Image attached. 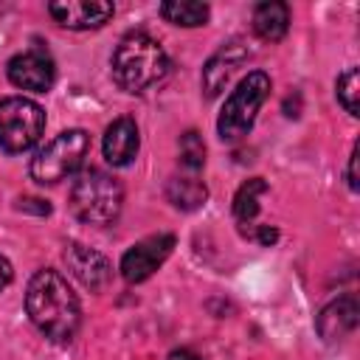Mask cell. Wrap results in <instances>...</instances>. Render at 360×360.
<instances>
[{"mask_svg":"<svg viewBox=\"0 0 360 360\" xmlns=\"http://www.w3.org/2000/svg\"><path fill=\"white\" fill-rule=\"evenodd\" d=\"M25 309L34 326L56 343H68L79 332V298L70 290L68 278L56 270H37L31 276L25 290Z\"/></svg>","mask_w":360,"mask_h":360,"instance_id":"obj_1","label":"cell"},{"mask_svg":"<svg viewBox=\"0 0 360 360\" xmlns=\"http://www.w3.org/2000/svg\"><path fill=\"white\" fill-rule=\"evenodd\" d=\"M169 73V56L158 39L143 31L127 34L112 53V76L127 93H143L163 82Z\"/></svg>","mask_w":360,"mask_h":360,"instance_id":"obj_2","label":"cell"},{"mask_svg":"<svg viewBox=\"0 0 360 360\" xmlns=\"http://www.w3.org/2000/svg\"><path fill=\"white\" fill-rule=\"evenodd\" d=\"M121 202L118 180L101 169H84L70 188V211L90 225H110L121 214Z\"/></svg>","mask_w":360,"mask_h":360,"instance_id":"obj_3","label":"cell"},{"mask_svg":"<svg viewBox=\"0 0 360 360\" xmlns=\"http://www.w3.org/2000/svg\"><path fill=\"white\" fill-rule=\"evenodd\" d=\"M270 93V79L267 73L262 70H253L248 73L236 90L228 96V101L222 104V112H219V121H217V132L222 141H239L250 132L253 121H256V112L259 107L264 104Z\"/></svg>","mask_w":360,"mask_h":360,"instance_id":"obj_4","label":"cell"},{"mask_svg":"<svg viewBox=\"0 0 360 360\" xmlns=\"http://www.w3.org/2000/svg\"><path fill=\"white\" fill-rule=\"evenodd\" d=\"M90 152V138L84 129H65L51 143H45L31 160V177L42 186L59 183L73 174Z\"/></svg>","mask_w":360,"mask_h":360,"instance_id":"obj_5","label":"cell"},{"mask_svg":"<svg viewBox=\"0 0 360 360\" xmlns=\"http://www.w3.org/2000/svg\"><path fill=\"white\" fill-rule=\"evenodd\" d=\"M45 129V112L37 101L14 96L0 101V146L11 155L31 149Z\"/></svg>","mask_w":360,"mask_h":360,"instance_id":"obj_6","label":"cell"},{"mask_svg":"<svg viewBox=\"0 0 360 360\" xmlns=\"http://www.w3.org/2000/svg\"><path fill=\"white\" fill-rule=\"evenodd\" d=\"M174 248V236L172 233H152L141 242H135L124 259H121V276L129 281V284H138V281H146L172 253Z\"/></svg>","mask_w":360,"mask_h":360,"instance_id":"obj_7","label":"cell"},{"mask_svg":"<svg viewBox=\"0 0 360 360\" xmlns=\"http://www.w3.org/2000/svg\"><path fill=\"white\" fill-rule=\"evenodd\" d=\"M8 82L20 90H31V93H45L51 90L53 79H56V68L51 62L48 53L42 51H25V53H17L11 62H8Z\"/></svg>","mask_w":360,"mask_h":360,"instance_id":"obj_8","label":"cell"},{"mask_svg":"<svg viewBox=\"0 0 360 360\" xmlns=\"http://www.w3.org/2000/svg\"><path fill=\"white\" fill-rule=\"evenodd\" d=\"M48 11L59 25L73 31H87L104 25L112 17L115 6L104 0H62V3H51Z\"/></svg>","mask_w":360,"mask_h":360,"instance_id":"obj_9","label":"cell"},{"mask_svg":"<svg viewBox=\"0 0 360 360\" xmlns=\"http://www.w3.org/2000/svg\"><path fill=\"white\" fill-rule=\"evenodd\" d=\"M248 59V48L242 42H228L222 45L211 59L208 65L202 68V90L205 96H219L225 90V84L231 82V76L242 68V62Z\"/></svg>","mask_w":360,"mask_h":360,"instance_id":"obj_10","label":"cell"},{"mask_svg":"<svg viewBox=\"0 0 360 360\" xmlns=\"http://www.w3.org/2000/svg\"><path fill=\"white\" fill-rule=\"evenodd\" d=\"M65 264L68 270L90 290H101L107 281H110V262L93 250V248H84L79 242H70L65 248Z\"/></svg>","mask_w":360,"mask_h":360,"instance_id":"obj_11","label":"cell"},{"mask_svg":"<svg viewBox=\"0 0 360 360\" xmlns=\"http://www.w3.org/2000/svg\"><path fill=\"white\" fill-rule=\"evenodd\" d=\"M141 135L132 118H115L104 132V158L112 166H129L138 155Z\"/></svg>","mask_w":360,"mask_h":360,"instance_id":"obj_12","label":"cell"},{"mask_svg":"<svg viewBox=\"0 0 360 360\" xmlns=\"http://www.w3.org/2000/svg\"><path fill=\"white\" fill-rule=\"evenodd\" d=\"M357 315H360V307H357V298L354 295H343V298L332 301L318 315V332H321V338L329 340V343L346 338L349 332H354Z\"/></svg>","mask_w":360,"mask_h":360,"instance_id":"obj_13","label":"cell"},{"mask_svg":"<svg viewBox=\"0 0 360 360\" xmlns=\"http://www.w3.org/2000/svg\"><path fill=\"white\" fill-rule=\"evenodd\" d=\"M253 28L267 42L281 39L287 34V28H290V8L284 3H278V0L259 3L256 11H253Z\"/></svg>","mask_w":360,"mask_h":360,"instance_id":"obj_14","label":"cell"},{"mask_svg":"<svg viewBox=\"0 0 360 360\" xmlns=\"http://www.w3.org/2000/svg\"><path fill=\"white\" fill-rule=\"evenodd\" d=\"M160 14L174 22V25H183V28H197V25H205L208 20V6L205 3H194V0H169V3H160Z\"/></svg>","mask_w":360,"mask_h":360,"instance_id":"obj_15","label":"cell"},{"mask_svg":"<svg viewBox=\"0 0 360 360\" xmlns=\"http://www.w3.org/2000/svg\"><path fill=\"white\" fill-rule=\"evenodd\" d=\"M267 191V183L262 177H253L248 183H242V188L236 191L233 197V217L242 222V225H250L253 217L259 214V197Z\"/></svg>","mask_w":360,"mask_h":360,"instance_id":"obj_16","label":"cell"},{"mask_svg":"<svg viewBox=\"0 0 360 360\" xmlns=\"http://www.w3.org/2000/svg\"><path fill=\"white\" fill-rule=\"evenodd\" d=\"M205 197H208V191L197 177H174L169 183V200L183 211L200 208L205 202Z\"/></svg>","mask_w":360,"mask_h":360,"instance_id":"obj_17","label":"cell"},{"mask_svg":"<svg viewBox=\"0 0 360 360\" xmlns=\"http://www.w3.org/2000/svg\"><path fill=\"white\" fill-rule=\"evenodd\" d=\"M338 101L346 107L349 115H357V110H360V76H357V68H349L338 79Z\"/></svg>","mask_w":360,"mask_h":360,"instance_id":"obj_18","label":"cell"},{"mask_svg":"<svg viewBox=\"0 0 360 360\" xmlns=\"http://www.w3.org/2000/svg\"><path fill=\"white\" fill-rule=\"evenodd\" d=\"M180 158H183L186 169H191V172H197L202 166V160H205V143L200 141L197 132H186L180 138Z\"/></svg>","mask_w":360,"mask_h":360,"instance_id":"obj_19","label":"cell"},{"mask_svg":"<svg viewBox=\"0 0 360 360\" xmlns=\"http://www.w3.org/2000/svg\"><path fill=\"white\" fill-rule=\"evenodd\" d=\"M14 278V270H11V262L6 256H0V290H6Z\"/></svg>","mask_w":360,"mask_h":360,"instance_id":"obj_20","label":"cell"},{"mask_svg":"<svg viewBox=\"0 0 360 360\" xmlns=\"http://www.w3.org/2000/svg\"><path fill=\"white\" fill-rule=\"evenodd\" d=\"M349 186L357 191V149L352 152V160H349Z\"/></svg>","mask_w":360,"mask_h":360,"instance_id":"obj_21","label":"cell"},{"mask_svg":"<svg viewBox=\"0 0 360 360\" xmlns=\"http://www.w3.org/2000/svg\"><path fill=\"white\" fill-rule=\"evenodd\" d=\"M169 360H200V357L194 352H188V349H177V352L169 354Z\"/></svg>","mask_w":360,"mask_h":360,"instance_id":"obj_22","label":"cell"}]
</instances>
